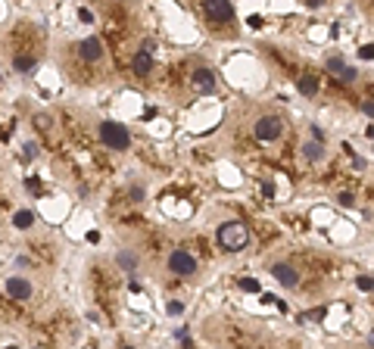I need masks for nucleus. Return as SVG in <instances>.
Listing matches in <instances>:
<instances>
[{"instance_id": "f257e3e1", "label": "nucleus", "mask_w": 374, "mask_h": 349, "mask_svg": "<svg viewBox=\"0 0 374 349\" xmlns=\"http://www.w3.org/2000/svg\"><path fill=\"white\" fill-rule=\"evenodd\" d=\"M218 243H221L224 250H243V247L250 243L246 224H243V221H224V224L218 228Z\"/></svg>"}, {"instance_id": "f03ea898", "label": "nucleus", "mask_w": 374, "mask_h": 349, "mask_svg": "<svg viewBox=\"0 0 374 349\" xmlns=\"http://www.w3.org/2000/svg\"><path fill=\"white\" fill-rule=\"evenodd\" d=\"M100 140H103L106 147H112V150H128L131 134H128V128L119 125V122H100Z\"/></svg>"}, {"instance_id": "7ed1b4c3", "label": "nucleus", "mask_w": 374, "mask_h": 349, "mask_svg": "<svg viewBox=\"0 0 374 349\" xmlns=\"http://www.w3.org/2000/svg\"><path fill=\"white\" fill-rule=\"evenodd\" d=\"M169 268H172V275L187 278V275H194V271H197V259L187 253V250H172V256H169Z\"/></svg>"}, {"instance_id": "20e7f679", "label": "nucleus", "mask_w": 374, "mask_h": 349, "mask_svg": "<svg viewBox=\"0 0 374 349\" xmlns=\"http://www.w3.org/2000/svg\"><path fill=\"white\" fill-rule=\"evenodd\" d=\"M203 10L212 22H231L234 19V4L231 0H203Z\"/></svg>"}, {"instance_id": "39448f33", "label": "nucleus", "mask_w": 374, "mask_h": 349, "mask_svg": "<svg viewBox=\"0 0 374 349\" xmlns=\"http://www.w3.org/2000/svg\"><path fill=\"white\" fill-rule=\"evenodd\" d=\"M284 131V122L278 119V115H265V119L256 122V137L259 140H278Z\"/></svg>"}, {"instance_id": "423d86ee", "label": "nucleus", "mask_w": 374, "mask_h": 349, "mask_svg": "<svg viewBox=\"0 0 374 349\" xmlns=\"http://www.w3.org/2000/svg\"><path fill=\"white\" fill-rule=\"evenodd\" d=\"M191 85H194V91H200V94H215L218 78H215L212 69H197V72L191 75Z\"/></svg>"}, {"instance_id": "0eeeda50", "label": "nucleus", "mask_w": 374, "mask_h": 349, "mask_svg": "<svg viewBox=\"0 0 374 349\" xmlns=\"http://www.w3.org/2000/svg\"><path fill=\"white\" fill-rule=\"evenodd\" d=\"M78 56L88 59V63L100 59V56H103V41H100V37H85V41L78 44Z\"/></svg>"}, {"instance_id": "6e6552de", "label": "nucleus", "mask_w": 374, "mask_h": 349, "mask_svg": "<svg viewBox=\"0 0 374 349\" xmlns=\"http://www.w3.org/2000/svg\"><path fill=\"white\" fill-rule=\"evenodd\" d=\"M7 293H10L13 299H28V296H31V284H28L25 278H10V281H7Z\"/></svg>"}, {"instance_id": "1a4fd4ad", "label": "nucleus", "mask_w": 374, "mask_h": 349, "mask_svg": "<svg viewBox=\"0 0 374 349\" xmlns=\"http://www.w3.org/2000/svg\"><path fill=\"white\" fill-rule=\"evenodd\" d=\"M272 275H275L284 287H296V284H299V275H296L290 265H275V268H272Z\"/></svg>"}, {"instance_id": "9d476101", "label": "nucleus", "mask_w": 374, "mask_h": 349, "mask_svg": "<svg viewBox=\"0 0 374 349\" xmlns=\"http://www.w3.org/2000/svg\"><path fill=\"white\" fill-rule=\"evenodd\" d=\"M296 88H299V94H303V97H315L318 94V78H315L312 72H306V75H299Z\"/></svg>"}, {"instance_id": "9b49d317", "label": "nucleus", "mask_w": 374, "mask_h": 349, "mask_svg": "<svg viewBox=\"0 0 374 349\" xmlns=\"http://www.w3.org/2000/svg\"><path fill=\"white\" fill-rule=\"evenodd\" d=\"M150 72H153V53L137 50V56H134V75H150Z\"/></svg>"}, {"instance_id": "f8f14e48", "label": "nucleus", "mask_w": 374, "mask_h": 349, "mask_svg": "<svg viewBox=\"0 0 374 349\" xmlns=\"http://www.w3.org/2000/svg\"><path fill=\"white\" fill-rule=\"evenodd\" d=\"M303 156H306L309 162H318V159L324 156V147H321V140H309V143L303 147Z\"/></svg>"}, {"instance_id": "ddd939ff", "label": "nucleus", "mask_w": 374, "mask_h": 349, "mask_svg": "<svg viewBox=\"0 0 374 349\" xmlns=\"http://www.w3.org/2000/svg\"><path fill=\"white\" fill-rule=\"evenodd\" d=\"M13 224H16L19 231H28V228L34 224V212H31V209H19V212L13 215Z\"/></svg>"}, {"instance_id": "4468645a", "label": "nucleus", "mask_w": 374, "mask_h": 349, "mask_svg": "<svg viewBox=\"0 0 374 349\" xmlns=\"http://www.w3.org/2000/svg\"><path fill=\"white\" fill-rule=\"evenodd\" d=\"M116 262H119V268H125V271H134V268H137V256H134L131 250H119V253H116Z\"/></svg>"}, {"instance_id": "2eb2a0df", "label": "nucleus", "mask_w": 374, "mask_h": 349, "mask_svg": "<svg viewBox=\"0 0 374 349\" xmlns=\"http://www.w3.org/2000/svg\"><path fill=\"white\" fill-rule=\"evenodd\" d=\"M13 66H16L19 72H31V69H37V59H34V56H28V53H19V56L13 59Z\"/></svg>"}, {"instance_id": "dca6fc26", "label": "nucleus", "mask_w": 374, "mask_h": 349, "mask_svg": "<svg viewBox=\"0 0 374 349\" xmlns=\"http://www.w3.org/2000/svg\"><path fill=\"white\" fill-rule=\"evenodd\" d=\"M237 287H240V290H246V293H262V287H259V281H256V278H240V281H237Z\"/></svg>"}, {"instance_id": "f3484780", "label": "nucleus", "mask_w": 374, "mask_h": 349, "mask_svg": "<svg viewBox=\"0 0 374 349\" xmlns=\"http://www.w3.org/2000/svg\"><path fill=\"white\" fill-rule=\"evenodd\" d=\"M346 69V63H343V56H330L327 59V72H334V75H340Z\"/></svg>"}, {"instance_id": "a211bd4d", "label": "nucleus", "mask_w": 374, "mask_h": 349, "mask_svg": "<svg viewBox=\"0 0 374 349\" xmlns=\"http://www.w3.org/2000/svg\"><path fill=\"white\" fill-rule=\"evenodd\" d=\"M165 312H169V315H172V318H178V315H181V312H184V302H178V299H172V302H169V305H165Z\"/></svg>"}, {"instance_id": "6ab92c4d", "label": "nucleus", "mask_w": 374, "mask_h": 349, "mask_svg": "<svg viewBox=\"0 0 374 349\" xmlns=\"http://www.w3.org/2000/svg\"><path fill=\"white\" fill-rule=\"evenodd\" d=\"M356 287H359V290H365V293H368V290H371V287H374V281H371V275H359V278H356Z\"/></svg>"}, {"instance_id": "aec40b11", "label": "nucleus", "mask_w": 374, "mask_h": 349, "mask_svg": "<svg viewBox=\"0 0 374 349\" xmlns=\"http://www.w3.org/2000/svg\"><path fill=\"white\" fill-rule=\"evenodd\" d=\"M337 203H340L343 209H352V206H356V197H352V193H340V197H337Z\"/></svg>"}, {"instance_id": "412c9836", "label": "nucleus", "mask_w": 374, "mask_h": 349, "mask_svg": "<svg viewBox=\"0 0 374 349\" xmlns=\"http://www.w3.org/2000/svg\"><path fill=\"white\" fill-rule=\"evenodd\" d=\"M262 197H265V200H275V184H272V181H262Z\"/></svg>"}, {"instance_id": "4be33fe9", "label": "nucleus", "mask_w": 374, "mask_h": 349, "mask_svg": "<svg viewBox=\"0 0 374 349\" xmlns=\"http://www.w3.org/2000/svg\"><path fill=\"white\" fill-rule=\"evenodd\" d=\"M78 19H81V22H85V25H91V22H94V13H91V10H85V7H81V10H78Z\"/></svg>"}, {"instance_id": "5701e85b", "label": "nucleus", "mask_w": 374, "mask_h": 349, "mask_svg": "<svg viewBox=\"0 0 374 349\" xmlns=\"http://www.w3.org/2000/svg\"><path fill=\"white\" fill-rule=\"evenodd\" d=\"M340 81H346V85L356 81V69H343V72H340Z\"/></svg>"}, {"instance_id": "b1692460", "label": "nucleus", "mask_w": 374, "mask_h": 349, "mask_svg": "<svg viewBox=\"0 0 374 349\" xmlns=\"http://www.w3.org/2000/svg\"><path fill=\"white\" fill-rule=\"evenodd\" d=\"M37 156V147L34 143H25V159H34Z\"/></svg>"}, {"instance_id": "393cba45", "label": "nucleus", "mask_w": 374, "mask_h": 349, "mask_svg": "<svg viewBox=\"0 0 374 349\" xmlns=\"http://www.w3.org/2000/svg\"><path fill=\"white\" fill-rule=\"evenodd\" d=\"M259 299L265 302V305H275V299H278V296H275V293H259Z\"/></svg>"}, {"instance_id": "a878e982", "label": "nucleus", "mask_w": 374, "mask_h": 349, "mask_svg": "<svg viewBox=\"0 0 374 349\" xmlns=\"http://www.w3.org/2000/svg\"><path fill=\"white\" fill-rule=\"evenodd\" d=\"M362 112L371 119V115H374V103H371V100H365V103H362Z\"/></svg>"}, {"instance_id": "bb28decb", "label": "nucleus", "mask_w": 374, "mask_h": 349, "mask_svg": "<svg viewBox=\"0 0 374 349\" xmlns=\"http://www.w3.org/2000/svg\"><path fill=\"white\" fill-rule=\"evenodd\" d=\"M25 187H28V190H41V181H37V178H28Z\"/></svg>"}, {"instance_id": "cd10ccee", "label": "nucleus", "mask_w": 374, "mask_h": 349, "mask_svg": "<svg viewBox=\"0 0 374 349\" xmlns=\"http://www.w3.org/2000/svg\"><path fill=\"white\" fill-rule=\"evenodd\" d=\"M359 56H362V59H371V56H374V53H371V44H365V47L359 50Z\"/></svg>"}, {"instance_id": "c85d7f7f", "label": "nucleus", "mask_w": 374, "mask_h": 349, "mask_svg": "<svg viewBox=\"0 0 374 349\" xmlns=\"http://www.w3.org/2000/svg\"><path fill=\"white\" fill-rule=\"evenodd\" d=\"M128 290H131V293H140L143 287H140V281H128Z\"/></svg>"}, {"instance_id": "c756f323", "label": "nucleus", "mask_w": 374, "mask_h": 349, "mask_svg": "<svg viewBox=\"0 0 374 349\" xmlns=\"http://www.w3.org/2000/svg\"><path fill=\"white\" fill-rule=\"evenodd\" d=\"M131 197L134 200H143V187H131Z\"/></svg>"}, {"instance_id": "7c9ffc66", "label": "nucleus", "mask_w": 374, "mask_h": 349, "mask_svg": "<svg viewBox=\"0 0 374 349\" xmlns=\"http://www.w3.org/2000/svg\"><path fill=\"white\" fill-rule=\"evenodd\" d=\"M250 28H262V19L259 16H250Z\"/></svg>"}, {"instance_id": "2f4dec72", "label": "nucleus", "mask_w": 374, "mask_h": 349, "mask_svg": "<svg viewBox=\"0 0 374 349\" xmlns=\"http://www.w3.org/2000/svg\"><path fill=\"white\" fill-rule=\"evenodd\" d=\"M306 4H309V7H321V4H324V0H306Z\"/></svg>"}, {"instance_id": "473e14b6", "label": "nucleus", "mask_w": 374, "mask_h": 349, "mask_svg": "<svg viewBox=\"0 0 374 349\" xmlns=\"http://www.w3.org/2000/svg\"><path fill=\"white\" fill-rule=\"evenodd\" d=\"M4 349H19V346H4Z\"/></svg>"}, {"instance_id": "72a5a7b5", "label": "nucleus", "mask_w": 374, "mask_h": 349, "mask_svg": "<svg viewBox=\"0 0 374 349\" xmlns=\"http://www.w3.org/2000/svg\"><path fill=\"white\" fill-rule=\"evenodd\" d=\"M122 349H134V346H122Z\"/></svg>"}, {"instance_id": "f704fd0d", "label": "nucleus", "mask_w": 374, "mask_h": 349, "mask_svg": "<svg viewBox=\"0 0 374 349\" xmlns=\"http://www.w3.org/2000/svg\"><path fill=\"white\" fill-rule=\"evenodd\" d=\"M34 349H41V346H34Z\"/></svg>"}]
</instances>
